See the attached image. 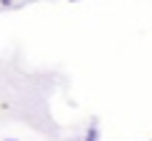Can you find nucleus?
Returning a JSON list of instances; mask_svg holds the SVG:
<instances>
[{
  "label": "nucleus",
  "mask_w": 152,
  "mask_h": 141,
  "mask_svg": "<svg viewBox=\"0 0 152 141\" xmlns=\"http://www.w3.org/2000/svg\"><path fill=\"white\" fill-rule=\"evenodd\" d=\"M5 141H16V139H5Z\"/></svg>",
  "instance_id": "nucleus-2"
},
{
  "label": "nucleus",
  "mask_w": 152,
  "mask_h": 141,
  "mask_svg": "<svg viewBox=\"0 0 152 141\" xmlns=\"http://www.w3.org/2000/svg\"><path fill=\"white\" fill-rule=\"evenodd\" d=\"M86 141H99V131H96V128H91V131L86 133Z\"/></svg>",
  "instance_id": "nucleus-1"
}]
</instances>
